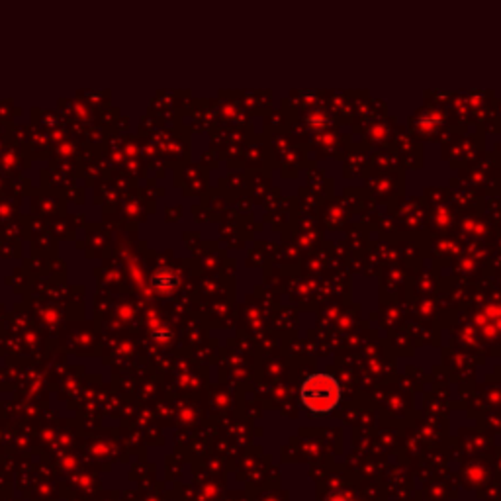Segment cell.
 <instances>
[{"mask_svg": "<svg viewBox=\"0 0 501 501\" xmlns=\"http://www.w3.org/2000/svg\"><path fill=\"white\" fill-rule=\"evenodd\" d=\"M300 400L313 415H327L341 402V384L331 374L315 373L304 380L300 388Z\"/></svg>", "mask_w": 501, "mask_h": 501, "instance_id": "cell-1", "label": "cell"}, {"mask_svg": "<svg viewBox=\"0 0 501 501\" xmlns=\"http://www.w3.org/2000/svg\"><path fill=\"white\" fill-rule=\"evenodd\" d=\"M325 501H353V497H350L349 492H345V490H333V492L327 494Z\"/></svg>", "mask_w": 501, "mask_h": 501, "instance_id": "cell-2", "label": "cell"}]
</instances>
